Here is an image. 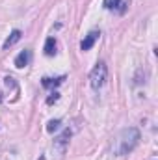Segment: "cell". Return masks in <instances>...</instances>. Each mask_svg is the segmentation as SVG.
I'll use <instances>...</instances> for the list:
<instances>
[{"label":"cell","instance_id":"1","mask_svg":"<svg viewBox=\"0 0 158 160\" xmlns=\"http://www.w3.org/2000/svg\"><path fill=\"white\" fill-rule=\"evenodd\" d=\"M138 142H140V130L138 128H134V127H130V128H125L121 134H119L117 138V153L119 155H126V153H130L136 145H138Z\"/></svg>","mask_w":158,"mask_h":160},{"label":"cell","instance_id":"2","mask_svg":"<svg viewBox=\"0 0 158 160\" xmlns=\"http://www.w3.org/2000/svg\"><path fill=\"white\" fill-rule=\"evenodd\" d=\"M106 78H108V67H106L104 62H99L93 67L91 75H89V84H91L93 89H101L106 84Z\"/></svg>","mask_w":158,"mask_h":160},{"label":"cell","instance_id":"3","mask_svg":"<svg viewBox=\"0 0 158 160\" xmlns=\"http://www.w3.org/2000/svg\"><path fill=\"white\" fill-rule=\"evenodd\" d=\"M99 38H101V32H97V30H91V32H89V34L84 38V41L80 43V48H82L84 52H86V50H89V48H91V47L97 43V39H99Z\"/></svg>","mask_w":158,"mask_h":160},{"label":"cell","instance_id":"4","mask_svg":"<svg viewBox=\"0 0 158 160\" xmlns=\"http://www.w3.org/2000/svg\"><path fill=\"white\" fill-rule=\"evenodd\" d=\"M32 62V50H22L17 58H15V67H19V69H22V67H26L28 63Z\"/></svg>","mask_w":158,"mask_h":160},{"label":"cell","instance_id":"5","mask_svg":"<svg viewBox=\"0 0 158 160\" xmlns=\"http://www.w3.org/2000/svg\"><path fill=\"white\" fill-rule=\"evenodd\" d=\"M102 6H104V9H108V11L119 9V13H123L126 4H125V2H121V0H104V2H102Z\"/></svg>","mask_w":158,"mask_h":160},{"label":"cell","instance_id":"6","mask_svg":"<svg viewBox=\"0 0 158 160\" xmlns=\"http://www.w3.org/2000/svg\"><path fill=\"white\" fill-rule=\"evenodd\" d=\"M63 80H65V77H58V78H48V77H45V78L41 80V84H43V88L52 89V88H58Z\"/></svg>","mask_w":158,"mask_h":160},{"label":"cell","instance_id":"7","mask_svg":"<svg viewBox=\"0 0 158 160\" xmlns=\"http://www.w3.org/2000/svg\"><path fill=\"white\" fill-rule=\"evenodd\" d=\"M21 38H22V32H21V30H13V32L9 34V38L6 39V43H4V50H7L9 47H13V45L21 39Z\"/></svg>","mask_w":158,"mask_h":160},{"label":"cell","instance_id":"8","mask_svg":"<svg viewBox=\"0 0 158 160\" xmlns=\"http://www.w3.org/2000/svg\"><path fill=\"white\" fill-rule=\"evenodd\" d=\"M69 138H71V130L67 128V130H63V134L56 140V147H60V151H62V153L65 151V145L69 143Z\"/></svg>","mask_w":158,"mask_h":160},{"label":"cell","instance_id":"9","mask_svg":"<svg viewBox=\"0 0 158 160\" xmlns=\"http://www.w3.org/2000/svg\"><path fill=\"white\" fill-rule=\"evenodd\" d=\"M56 48H58V43H56L54 38H48V39L45 41V54H47V56H54V54L58 52Z\"/></svg>","mask_w":158,"mask_h":160},{"label":"cell","instance_id":"10","mask_svg":"<svg viewBox=\"0 0 158 160\" xmlns=\"http://www.w3.org/2000/svg\"><path fill=\"white\" fill-rule=\"evenodd\" d=\"M60 125H62V121L60 119H50L48 121V125H47V130H48V132H54V130L60 128Z\"/></svg>","mask_w":158,"mask_h":160},{"label":"cell","instance_id":"11","mask_svg":"<svg viewBox=\"0 0 158 160\" xmlns=\"http://www.w3.org/2000/svg\"><path fill=\"white\" fill-rule=\"evenodd\" d=\"M58 99H60V93H58V91H52V93H50V97L47 99V104H54Z\"/></svg>","mask_w":158,"mask_h":160}]
</instances>
